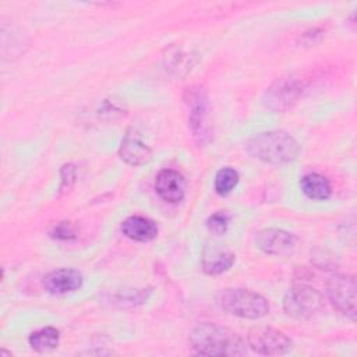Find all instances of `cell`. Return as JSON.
Listing matches in <instances>:
<instances>
[{
	"label": "cell",
	"mask_w": 357,
	"mask_h": 357,
	"mask_svg": "<svg viewBox=\"0 0 357 357\" xmlns=\"http://www.w3.org/2000/svg\"><path fill=\"white\" fill-rule=\"evenodd\" d=\"M247 342L251 350L264 356H280L293 349L291 339L271 326H255L250 329Z\"/></svg>",
	"instance_id": "8992f818"
},
{
	"label": "cell",
	"mask_w": 357,
	"mask_h": 357,
	"mask_svg": "<svg viewBox=\"0 0 357 357\" xmlns=\"http://www.w3.org/2000/svg\"><path fill=\"white\" fill-rule=\"evenodd\" d=\"M155 190L163 201L177 204L185 195V180L178 172L163 169L155 178Z\"/></svg>",
	"instance_id": "8fae6325"
},
{
	"label": "cell",
	"mask_w": 357,
	"mask_h": 357,
	"mask_svg": "<svg viewBox=\"0 0 357 357\" xmlns=\"http://www.w3.org/2000/svg\"><path fill=\"white\" fill-rule=\"evenodd\" d=\"M283 310L291 318L311 319L324 310V298L314 287L298 284L284 294Z\"/></svg>",
	"instance_id": "5b68a950"
},
{
	"label": "cell",
	"mask_w": 357,
	"mask_h": 357,
	"mask_svg": "<svg viewBox=\"0 0 357 357\" xmlns=\"http://www.w3.org/2000/svg\"><path fill=\"white\" fill-rule=\"evenodd\" d=\"M304 91L305 82L300 75H283L266 89L264 105L273 112H286L298 102Z\"/></svg>",
	"instance_id": "277c9868"
},
{
	"label": "cell",
	"mask_w": 357,
	"mask_h": 357,
	"mask_svg": "<svg viewBox=\"0 0 357 357\" xmlns=\"http://www.w3.org/2000/svg\"><path fill=\"white\" fill-rule=\"evenodd\" d=\"M187 103L190 106L188 127L191 130L192 138L199 145H205L211 139V124L208 114V99L205 92L198 88H188Z\"/></svg>",
	"instance_id": "52a82bcc"
},
{
	"label": "cell",
	"mask_w": 357,
	"mask_h": 357,
	"mask_svg": "<svg viewBox=\"0 0 357 357\" xmlns=\"http://www.w3.org/2000/svg\"><path fill=\"white\" fill-rule=\"evenodd\" d=\"M28 342L33 350L39 353H46L54 350L59 346L60 332L53 326H45L32 332L28 337Z\"/></svg>",
	"instance_id": "2e32d148"
},
{
	"label": "cell",
	"mask_w": 357,
	"mask_h": 357,
	"mask_svg": "<svg viewBox=\"0 0 357 357\" xmlns=\"http://www.w3.org/2000/svg\"><path fill=\"white\" fill-rule=\"evenodd\" d=\"M238 183V173L231 167L220 169L215 176V191L216 194L225 197L233 191Z\"/></svg>",
	"instance_id": "e0dca14e"
},
{
	"label": "cell",
	"mask_w": 357,
	"mask_h": 357,
	"mask_svg": "<svg viewBox=\"0 0 357 357\" xmlns=\"http://www.w3.org/2000/svg\"><path fill=\"white\" fill-rule=\"evenodd\" d=\"M75 180V169L73 165H64L61 169V185L60 190L66 191L68 190Z\"/></svg>",
	"instance_id": "44dd1931"
},
{
	"label": "cell",
	"mask_w": 357,
	"mask_h": 357,
	"mask_svg": "<svg viewBox=\"0 0 357 357\" xmlns=\"http://www.w3.org/2000/svg\"><path fill=\"white\" fill-rule=\"evenodd\" d=\"M300 187L304 195L308 197L310 199L324 201V199H328L332 194V187L329 180L319 173L304 174L300 180Z\"/></svg>",
	"instance_id": "9a60e30c"
},
{
	"label": "cell",
	"mask_w": 357,
	"mask_h": 357,
	"mask_svg": "<svg viewBox=\"0 0 357 357\" xmlns=\"http://www.w3.org/2000/svg\"><path fill=\"white\" fill-rule=\"evenodd\" d=\"M190 344L198 354L205 356H244L243 339L229 328L212 322L198 324L190 333Z\"/></svg>",
	"instance_id": "6da1fadb"
},
{
	"label": "cell",
	"mask_w": 357,
	"mask_h": 357,
	"mask_svg": "<svg viewBox=\"0 0 357 357\" xmlns=\"http://www.w3.org/2000/svg\"><path fill=\"white\" fill-rule=\"evenodd\" d=\"M218 305L227 314L244 319H259L269 312L268 300L247 289H225L218 294Z\"/></svg>",
	"instance_id": "3957f363"
},
{
	"label": "cell",
	"mask_w": 357,
	"mask_h": 357,
	"mask_svg": "<svg viewBox=\"0 0 357 357\" xmlns=\"http://www.w3.org/2000/svg\"><path fill=\"white\" fill-rule=\"evenodd\" d=\"M42 286L47 293L54 296L73 293L82 286V275L70 268L56 269L43 278Z\"/></svg>",
	"instance_id": "30bf717a"
},
{
	"label": "cell",
	"mask_w": 357,
	"mask_h": 357,
	"mask_svg": "<svg viewBox=\"0 0 357 357\" xmlns=\"http://www.w3.org/2000/svg\"><path fill=\"white\" fill-rule=\"evenodd\" d=\"M326 293L339 312L356 319V279L351 275H333L328 280Z\"/></svg>",
	"instance_id": "ba28073f"
},
{
	"label": "cell",
	"mask_w": 357,
	"mask_h": 357,
	"mask_svg": "<svg viewBox=\"0 0 357 357\" xmlns=\"http://www.w3.org/2000/svg\"><path fill=\"white\" fill-rule=\"evenodd\" d=\"M257 247L269 255H282L293 250L296 237L283 229H264L255 236Z\"/></svg>",
	"instance_id": "9c48e42d"
},
{
	"label": "cell",
	"mask_w": 357,
	"mask_h": 357,
	"mask_svg": "<svg viewBox=\"0 0 357 357\" xmlns=\"http://www.w3.org/2000/svg\"><path fill=\"white\" fill-rule=\"evenodd\" d=\"M247 152L269 165H287L300 153L298 142L284 131H265L252 135L245 142Z\"/></svg>",
	"instance_id": "7a4b0ae2"
},
{
	"label": "cell",
	"mask_w": 357,
	"mask_h": 357,
	"mask_svg": "<svg viewBox=\"0 0 357 357\" xmlns=\"http://www.w3.org/2000/svg\"><path fill=\"white\" fill-rule=\"evenodd\" d=\"M119 153L120 158L131 166H141L149 162L152 156L151 148L142 141V138L135 130H128L126 132Z\"/></svg>",
	"instance_id": "7c38bea8"
},
{
	"label": "cell",
	"mask_w": 357,
	"mask_h": 357,
	"mask_svg": "<svg viewBox=\"0 0 357 357\" xmlns=\"http://www.w3.org/2000/svg\"><path fill=\"white\" fill-rule=\"evenodd\" d=\"M229 222H230V216L226 212H216L213 215H211L206 220V227L211 233L213 234H225L227 227H229Z\"/></svg>",
	"instance_id": "ac0fdd59"
},
{
	"label": "cell",
	"mask_w": 357,
	"mask_h": 357,
	"mask_svg": "<svg viewBox=\"0 0 357 357\" xmlns=\"http://www.w3.org/2000/svg\"><path fill=\"white\" fill-rule=\"evenodd\" d=\"M121 233L130 240L148 243L158 236V225L145 216L132 215L121 222Z\"/></svg>",
	"instance_id": "4fadbf2b"
},
{
	"label": "cell",
	"mask_w": 357,
	"mask_h": 357,
	"mask_svg": "<svg viewBox=\"0 0 357 357\" xmlns=\"http://www.w3.org/2000/svg\"><path fill=\"white\" fill-rule=\"evenodd\" d=\"M167 59L170 60L169 61V68L176 71V73H180L183 68H185V71L188 68H191V60L188 59V54H184V53H180V52H174L173 54L167 56Z\"/></svg>",
	"instance_id": "ffe728a7"
},
{
	"label": "cell",
	"mask_w": 357,
	"mask_h": 357,
	"mask_svg": "<svg viewBox=\"0 0 357 357\" xmlns=\"http://www.w3.org/2000/svg\"><path fill=\"white\" fill-rule=\"evenodd\" d=\"M50 236L56 240H71L75 238V230L68 222H59L52 227Z\"/></svg>",
	"instance_id": "d6986e66"
},
{
	"label": "cell",
	"mask_w": 357,
	"mask_h": 357,
	"mask_svg": "<svg viewBox=\"0 0 357 357\" xmlns=\"http://www.w3.org/2000/svg\"><path fill=\"white\" fill-rule=\"evenodd\" d=\"M236 255L219 244L208 245L202 254V269L208 275H219L230 269Z\"/></svg>",
	"instance_id": "5bb4252c"
}]
</instances>
